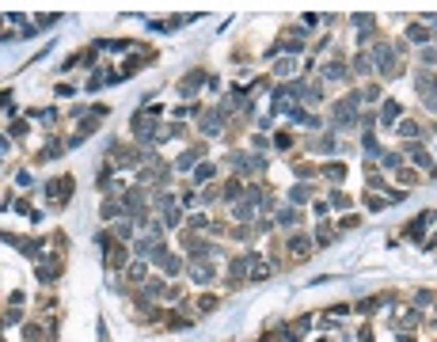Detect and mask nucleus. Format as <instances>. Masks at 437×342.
Returning <instances> with one entry per match:
<instances>
[{"label": "nucleus", "instance_id": "c756f323", "mask_svg": "<svg viewBox=\"0 0 437 342\" xmlns=\"http://www.w3.org/2000/svg\"><path fill=\"white\" fill-rule=\"evenodd\" d=\"M361 99H365V103H376V99H380V87H365Z\"/></svg>", "mask_w": 437, "mask_h": 342}, {"label": "nucleus", "instance_id": "7c9ffc66", "mask_svg": "<svg viewBox=\"0 0 437 342\" xmlns=\"http://www.w3.org/2000/svg\"><path fill=\"white\" fill-rule=\"evenodd\" d=\"M236 194H240V183H228V187H225V198L236 202Z\"/></svg>", "mask_w": 437, "mask_h": 342}, {"label": "nucleus", "instance_id": "bb28decb", "mask_svg": "<svg viewBox=\"0 0 437 342\" xmlns=\"http://www.w3.org/2000/svg\"><path fill=\"white\" fill-rule=\"evenodd\" d=\"M365 152H369V156H376V152H380V145H376V137H373V133H365Z\"/></svg>", "mask_w": 437, "mask_h": 342}, {"label": "nucleus", "instance_id": "f257e3e1", "mask_svg": "<svg viewBox=\"0 0 437 342\" xmlns=\"http://www.w3.org/2000/svg\"><path fill=\"white\" fill-rule=\"evenodd\" d=\"M357 103H361V95H357V92L346 95V99L335 106V125H354L357 122Z\"/></svg>", "mask_w": 437, "mask_h": 342}, {"label": "nucleus", "instance_id": "dca6fc26", "mask_svg": "<svg viewBox=\"0 0 437 342\" xmlns=\"http://www.w3.org/2000/svg\"><path fill=\"white\" fill-rule=\"evenodd\" d=\"M395 133H399V137H411V141H414V137H418V133H422V130H418V125H414V122H411V118H403V122H399V125H395Z\"/></svg>", "mask_w": 437, "mask_h": 342}, {"label": "nucleus", "instance_id": "2f4dec72", "mask_svg": "<svg viewBox=\"0 0 437 342\" xmlns=\"http://www.w3.org/2000/svg\"><path fill=\"white\" fill-rule=\"evenodd\" d=\"M213 304H217V300H213V297H202V300H198V312H209Z\"/></svg>", "mask_w": 437, "mask_h": 342}, {"label": "nucleus", "instance_id": "412c9836", "mask_svg": "<svg viewBox=\"0 0 437 342\" xmlns=\"http://www.w3.org/2000/svg\"><path fill=\"white\" fill-rule=\"evenodd\" d=\"M380 164L392 171V168H399V164H403V156H399V152H380Z\"/></svg>", "mask_w": 437, "mask_h": 342}, {"label": "nucleus", "instance_id": "1a4fd4ad", "mask_svg": "<svg viewBox=\"0 0 437 342\" xmlns=\"http://www.w3.org/2000/svg\"><path fill=\"white\" fill-rule=\"evenodd\" d=\"M202 133H206V137H217V133H221V111L206 114V122H202Z\"/></svg>", "mask_w": 437, "mask_h": 342}, {"label": "nucleus", "instance_id": "b1692460", "mask_svg": "<svg viewBox=\"0 0 437 342\" xmlns=\"http://www.w3.org/2000/svg\"><path fill=\"white\" fill-rule=\"evenodd\" d=\"M130 281H133V285L144 281V262H130Z\"/></svg>", "mask_w": 437, "mask_h": 342}, {"label": "nucleus", "instance_id": "9d476101", "mask_svg": "<svg viewBox=\"0 0 437 342\" xmlns=\"http://www.w3.org/2000/svg\"><path fill=\"white\" fill-rule=\"evenodd\" d=\"M133 232H137V221H130V217L114 224V236H118V240H133Z\"/></svg>", "mask_w": 437, "mask_h": 342}, {"label": "nucleus", "instance_id": "393cba45", "mask_svg": "<svg viewBox=\"0 0 437 342\" xmlns=\"http://www.w3.org/2000/svg\"><path fill=\"white\" fill-rule=\"evenodd\" d=\"M274 73H278V76H293V61H289V57H285V61H278Z\"/></svg>", "mask_w": 437, "mask_h": 342}, {"label": "nucleus", "instance_id": "4be33fe9", "mask_svg": "<svg viewBox=\"0 0 437 342\" xmlns=\"http://www.w3.org/2000/svg\"><path fill=\"white\" fill-rule=\"evenodd\" d=\"M194 164H198V152H183V156H179V164H175V168H179V171H190Z\"/></svg>", "mask_w": 437, "mask_h": 342}, {"label": "nucleus", "instance_id": "a211bd4d", "mask_svg": "<svg viewBox=\"0 0 437 342\" xmlns=\"http://www.w3.org/2000/svg\"><path fill=\"white\" fill-rule=\"evenodd\" d=\"M323 76H327V80H342V76H346V68L338 65V61H331V65H323Z\"/></svg>", "mask_w": 437, "mask_h": 342}, {"label": "nucleus", "instance_id": "f8f14e48", "mask_svg": "<svg viewBox=\"0 0 437 342\" xmlns=\"http://www.w3.org/2000/svg\"><path fill=\"white\" fill-rule=\"evenodd\" d=\"M399 111H403V106H399V103H395V99H388V103H384V111H380V118H384V125H392L395 118H399Z\"/></svg>", "mask_w": 437, "mask_h": 342}, {"label": "nucleus", "instance_id": "f3484780", "mask_svg": "<svg viewBox=\"0 0 437 342\" xmlns=\"http://www.w3.org/2000/svg\"><path fill=\"white\" fill-rule=\"evenodd\" d=\"M407 38H411V42H418V46H426V42H430L426 27H407Z\"/></svg>", "mask_w": 437, "mask_h": 342}, {"label": "nucleus", "instance_id": "473e14b6", "mask_svg": "<svg viewBox=\"0 0 437 342\" xmlns=\"http://www.w3.org/2000/svg\"><path fill=\"white\" fill-rule=\"evenodd\" d=\"M430 23H433V27H437V15H430Z\"/></svg>", "mask_w": 437, "mask_h": 342}, {"label": "nucleus", "instance_id": "20e7f679", "mask_svg": "<svg viewBox=\"0 0 437 342\" xmlns=\"http://www.w3.org/2000/svg\"><path fill=\"white\" fill-rule=\"evenodd\" d=\"M69 187H72V179H53V183H50V198L61 205L65 198H69Z\"/></svg>", "mask_w": 437, "mask_h": 342}, {"label": "nucleus", "instance_id": "423d86ee", "mask_svg": "<svg viewBox=\"0 0 437 342\" xmlns=\"http://www.w3.org/2000/svg\"><path fill=\"white\" fill-rule=\"evenodd\" d=\"M289 251H293L297 259H304L308 251H312V240H308V236H293V240H289Z\"/></svg>", "mask_w": 437, "mask_h": 342}, {"label": "nucleus", "instance_id": "f03ea898", "mask_svg": "<svg viewBox=\"0 0 437 342\" xmlns=\"http://www.w3.org/2000/svg\"><path fill=\"white\" fill-rule=\"evenodd\" d=\"M373 65L380 68L384 76H395V73H399V68H395V50H392L388 42H376V50H373Z\"/></svg>", "mask_w": 437, "mask_h": 342}, {"label": "nucleus", "instance_id": "a878e982", "mask_svg": "<svg viewBox=\"0 0 437 342\" xmlns=\"http://www.w3.org/2000/svg\"><path fill=\"white\" fill-rule=\"evenodd\" d=\"M19 319H23V312H15L12 304H8V312H4V323L12 327V323H19Z\"/></svg>", "mask_w": 437, "mask_h": 342}, {"label": "nucleus", "instance_id": "aec40b11", "mask_svg": "<svg viewBox=\"0 0 437 342\" xmlns=\"http://www.w3.org/2000/svg\"><path fill=\"white\" fill-rule=\"evenodd\" d=\"M422 99H426V106H430V111H437V80H430V87L422 92Z\"/></svg>", "mask_w": 437, "mask_h": 342}, {"label": "nucleus", "instance_id": "7ed1b4c3", "mask_svg": "<svg viewBox=\"0 0 437 342\" xmlns=\"http://www.w3.org/2000/svg\"><path fill=\"white\" fill-rule=\"evenodd\" d=\"M407 160H411L414 168H430V152H426L422 145H414V141L407 145Z\"/></svg>", "mask_w": 437, "mask_h": 342}, {"label": "nucleus", "instance_id": "5701e85b", "mask_svg": "<svg viewBox=\"0 0 437 342\" xmlns=\"http://www.w3.org/2000/svg\"><path fill=\"white\" fill-rule=\"evenodd\" d=\"M323 175H327V179H342V175H346V168H342V164H327V168H323Z\"/></svg>", "mask_w": 437, "mask_h": 342}, {"label": "nucleus", "instance_id": "2eb2a0df", "mask_svg": "<svg viewBox=\"0 0 437 342\" xmlns=\"http://www.w3.org/2000/svg\"><path fill=\"white\" fill-rule=\"evenodd\" d=\"M312 149H316V152H335L338 145H335V137H331V133H323V137H316V141H312Z\"/></svg>", "mask_w": 437, "mask_h": 342}, {"label": "nucleus", "instance_id": "c85d7f7f", "mask_svg": "<svg viewBox=\"0 0 437 342\" xmlns=\"http://www.w3.org/2000/svg\"><path fill=\"white\" fill-rule=\"evenodd\" d=\"M338 224H342V228H357V224H361V217H357V213H350V217H342Z\"/></svg>", "mask_w": 437, "mask_h": 342}, {"label": "nucleus", "instance_id": "6e6552de", "mask_svg": "<svg viewBox=\"0 0 437 342\" xmlns=\"http://www.w3.org/2000/svg\"><path fill=\"white\" fill-rule=\"evenodd\" d=\"M247 259H251V281H262L270 274V262L266 259H255V255H247Z\"/></svg>", "mask_w": 437, "mask_h": 342}, {"label": "nucleus", "instance_id": "cd10ccee", "mask_svg": "<svg viewBox=\"0 0 437 342\" xmlns=\"http://www.w3.org/2000/svg\"><path fill=\"white\" fill-rule=\"evenodd\" d=\"M122 262H125V247H114L111 251V266H122Z\"/></svg>", "mask_w": 437, "mask_h": 342}, {"label": "nucleus", "instance_id": "6ab92c4d", "mask_svg": "<svg viewBox=\"0 0 437 342\" xmlns=\"http://www.w3.org/2000/svg\"><path fill=\"white\" fill-rule=\"evenodd\" d=\"M213 171H217L213 164H198V171H194V183H209V179H213Z\"/></svg>", "mask_w": 437, "mask_h": 342}, {"label": "nucleus", "instance_id": "ddd939ff", "mask_svg": "<svg viewBox=\"0 0 437 342\" xmlns=\"http://www.w3.org/2000/svg\"><path fill=\"white\" fill-rule=\"evenodd\" d=\"M354 68H357L361 76H369V73L376 68V65H373V53H357V57H354Z\"/></svg>", "mask_w": 437, "mask_h": 342}, {"label": "nucleus", "instance_id": "39448f33", "mask_svg": "<svg viewBox=\"0 0 437 342\" xmlns=\"http://www.w3.org/2000/svg\"><path fill=\"white\" fill-rule=\"evenodd\" d=\"M190 278H198V285H206V281H213V266L209 262H190Z\"/></svg>", "mask_w": 437, "mask_h": 342}, {"label": "nucleus", "instance_id": "0eeeda50", "mask_svg": "<svg viewBox=\"0 0 437 342\" xmlns=\"http://www.w3.org/2000/svg\"><path fill=\"white\" fill-rule=\"evenodd\" d=\"M198 87H202V73H190V76H187V80H183V84H179V92H183V99H190V95H194V92H198Z\"/></svg>", "mask_w": 437, "mask_h": 342}, {"label": "nucleus", "instance_id": "9b49d317", "mask_svg": "<svg viewBox=\"0 0 437 342\" xmlns=\"http://www.w3.org/2000/svg\"><path fill=\"white\" fill-rule=\"evenodd\" d=\"M278 224H281V228H293V224H297V209H293V205H281V209H278Z\"/></svg>", "mask_w": 437, "mask_h": 342}, {"label": "nucleus", "instance_id": "4468645a", "mask_svg": "<svg viewBox=\"0 0 437 342\" xmlns=\"http://www.w3.org/2000/svg\"><path fill=\"white\" fill-rule=\"evenodd\" d=\"M308 194H312V187H308V183H297V187L289 190V202L300 205V202H308Z\"/></svg>", "mask_w": 437, "mask_h": 342}]
</instances>
